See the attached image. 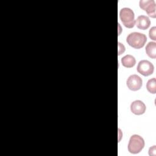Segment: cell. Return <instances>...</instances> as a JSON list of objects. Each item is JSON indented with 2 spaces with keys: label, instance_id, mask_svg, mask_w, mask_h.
Returning a JSON list of instances; mask_svg holds the SVG:
<instances>
[{
  "label": "cell",
  "instance_id": "1",
  "mask_svg": "<svg viewBox=\"0 0 156 156\" xmlns=\"http://www.w3.org/2000/svg\"><path fill=\"white\" fill-rule=\"evenodd\" d=\"M147 41L146 36L140 32H132L128 35L126 38L127 44L135 49L142 48Z\"/></svg>",
  "mask_w": 156,
  "mask_h": 156
},
{
  "label": "cell",
  "instance_id": "2",
  "mask_svg": "<svg viewBox=\"0 0 156 156\" xmlns=\"http://www.w3.org/2000/svg\"><path fill=\"white\" fill-rule=\"evenodd\" d=\"M119 18L124 26L127 28H133L135 24L133 11L128 7H124L119 12Z\"/></svg>",
  "mask_w": 156,
  "mask_h": 156
},
{
  "label": "cell",
  "instance_id": "3",
  "mask_svg": "<svg viewBox=\"0 0 156 156\" xmlns=\"http://www.w3.org/2000/svg\"><path fill=\"white\" fill-rule=\"evenodd\" d=\"M144 146V140L140 135L135 134L130 136L128 143V151L130 153L136 154L141 151Z\"/></svg>",
  "mask_w": 156,
  "mask_h": 156
},
{
  "label": "cell",
  "instance_id": "4",
  "mask_svg": "<svg viewBox=\"0 0 156 156\" xmlns=\"http://www.w3.org/2000/svg\"><path fill=\"white\" fill-rule=\"evenodd\" d=\"M154 69L153 64L148 60H143L139 62L136 70L137 72L144 76H148L151 75Z\"/></svg>",
  "mask_w": 156,
  "mask_h": 156
},
{
  "label": "cell",
  "instance_id": "5",
  "mask_svg": "<svg viewBox=\"0 0 156 156\" xmlns=\"http://www.w3.org/2000/svg\"><path fill=\"white\" fill-rule=\"evenodd\" d=\"M139 5L150 17L153 18L156 17L155 2L154 0H140Z\"/></svg>",
  "mask_w": 156,
  "mask_h": 156
},
{
  "label": "cell",
  "instance_id": "6",
  "mask_svg": "<svg viewBox=\"0 0 156 156\" xmlns=\"http://www.w3.org/2000/svg\"><path fill=\"white\" fill-rule=\"evenodd\" d=\"M126 84L129 90L135 91L141 88L143 80L139 76L136 74H132L128 77L126 81Z\"/></svg>",
  "mask_w": 156,
  "mask_h": 156
},
{
  "label": "cell",
  "instance_id": "7",
  "mask_svg": "<svg viewBox=\"0 0 156 156\" xmlns=\"http://www.w3.org/2000/svg\"><path fill=\"white\" fill-rule=\"evenodd\" d=\"M146 107L143 102L140 100H136L132 102L130 105L131 112L136 115H143L146 111Z\"/></svg>",
  "mask_w": 156,
  "mask_h": 156
},
{
  "label": "cell",
  "instance_id": "8",
  "mask_svg": "<svg viewBox=\"0 0 156 156\" xmlns=\"http://www.w3.org/2000/svg\"><path fill=\"white\" fill-rule=\"evenodd\" d=\"M135 24L139 29L146 30L149 27L151 21L149 17L145 15H140L135 21Z\"/></svg>",
  "mask_w": 156,
  "mask_h": 156
},
{
  "label": "cell",
  "instance_id": "9",
  "mask_svg": "<svg viewBox=\"0 0 156 156\" xmlns=\"http://www.w3.org/2000/svg\"><path fill=\"white\" fill-rule=\"evenodd\" d=\"M121 63L126 68H132L136 63V60L133 56L127 54L121 58Z\"/></svg>",
  "mask_w": 156,
  "mask_h": 156
},
{
  "label": "cell",
  "instance_id": "10",
  "mask_svg": "<svg viewBox=\"0 0 156 156\" xmlns=\"http://www.w3.org/2000/svg\"><path fill=\"white\" fill-rule=\"evenodd\" d=\"M145 49L147 55L150 58L155 59L156 57V43L153 41L149 42Z\"/></svg>",
  "mask_w": 156,
  "mask_h": 156
},
{
  "label": "cell",
  "instance_id": "11",
  "mask_svg": "<svg viewBox=\"0 0 156 156\" xmlns=\"http://www.w3.org/2000/svg\"><path fill=\"white\" fill-rule=\"evenodd\" d=\"M146 88L147 91L152 93L155 94L156 93V79L155 77L149 79L146 83Z\"/></svg>",
  "mask_w": 156,
  "mask_h": 156
},
{
  "label": "cell",
  "instance_id": "12",
  "mask_svg": "<svg viewBox=\"0 0 156 156\" xmlns=\"http://www.w3.org/2000/svg\"><path fill=\"white\" fill-rule=\"evenodd\" d=\"M149 35L151 39L155 41L156 40V27L154 26L151 27L149 32Z\"/></svg>",
  "mask_w": 156,
  "mask_h": 156
},
{
  "label": "cell",
  "instance_id": "13",
  "mask_svg": "<svg viewBox=\"0 0 156 156\" xmlns=\"http://www.w3.org/2000/svg\"><path fill=\"white\" fill-rule=\"evenodd\" d=\"M156 146H153L152 147H151L149 149V155L150 156H155L156 154V149H155Z\"/></svg>",
  "mask_w": 156,
  "mask_h": 156
},
{
  "label": "cell",
  "instance_id": "14",
  "mask_svg": "<svg viewBox=\"0 0 156 156\" xmlns=\"http://www.w3.org/2000/svg\"><path fill=\"white\" fill-rule=\"evenodd\" d=\"M118 48H119L118 49V55H121V54H122L124 52L125 47H124V46L122 44H121V43L118 42Z\"/></svg>",
  "mask_w": 156,
  "mask_h": 156
}]
</instances>
